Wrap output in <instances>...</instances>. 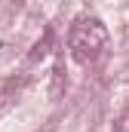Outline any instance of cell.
Segmentation results:
<instances>
[{
    "label": "cell",
    "mask_w": 129,
    "mask_h": 132,
    "mask_svg": "<svg viewBox=\"0 0 129 132\" xmlns=\"http://www.w3.org/2000/svg\"><path fill=\"white\" fill-rule=\"evenodd\" d=\"M108 43V31L98 19H80L71 28V49L77 62H92Z\"/></svg>",
    "instance_id": "cell-1"
}]
</instances>
